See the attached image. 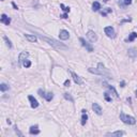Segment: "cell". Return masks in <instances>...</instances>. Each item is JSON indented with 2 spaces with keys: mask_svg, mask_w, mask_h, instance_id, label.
<instances>
[{
  "mask_svg": "<svg viewBox=\"0 0 137 137\" xmlns=\"http://www.w3.org/2000/svg\"><path fill=\"white\" fill-rule=\"evenodd\" d=\"M120 119L122 120V122L126 123V124H135V123H136V120H135L134 117L128 116V115H125L124 113L120 114Z\"/></svg>",
  "mask_w": 137,
  "mask_h": 137,
  "instance_id": "cell-1",
  "label": "cell"
},
{
  "mask_svg": "<svg viewBox=\"0 0 137 137\" xmlns=\"http://www.w3.org/2000/svg\"><path fill=\"white\" fill-rule=\"evenodd\" d=\"M43 40H45L46 42H48L50 45H53V46H55V47H57V48H67L64 45H62V44H60V43H58L57 41H55V40H50V39H48V38H45V37H41Z\"/></svg>",
  "mask_w": 137,
  "mask_h": 137,
  "instance_id": "cell-2",
  "label": "cell"
},
{
  "mask_svg": "<svg viewBox=\"0 0 137 137\" xmlns=\"http://www.w3.org/2000/svg\"><path fill=\"white\" fill-rule=\"evenodd\" d=\"M38 93L40 94V95H41L42 97H45V100H46V101H48V102L53 100V97H54V94L51 93V92L45 93V91H44V90H42V89H40V90H39V91H38Z\"/></svg>",
  "mask_w": 137,
  "mask_h": 137,
  "instance_id": "cell-3",
  "label": "cell"
},
{
  "mask_svg": "<svg viewBox=\"0 0 137 137\" xmlns=\"http://www.w3.org/2000/svg\"><path fill=\"white\" fill-rule=\"evenodd\" d=\"M104 31H105V33L107 34V37L109 38H115L116 34H115V30H114L113 27H106L104 29Z\"/></svg>",
  "mask_w": 137,
  "mask_h": 137,
  "instance_id": "cell-4",
  "label": "cell"
},
{
  "mask_svg": "<svg viewBox=\"0 0 137 137\" xmlns=\"http://www.w3.org/2000/svg\"><path fill=\"white\" fill-rule=\"evenodd\" d=\"M79 41H80V43H81V45H83V46H84V47H86V48H87V50H88V51H90V53H91V51H93V47H92V46H91V45H90V44H88V43H87V42H86V40H85V39H83V38H80V39H79Z\"/></svg>",
  "mask_w": 137,
  "mask_h": 137,
  "instance_id": "cell-5",
  "label": "cell"
},
{
  "mask_svg": "<svg viewBox=\"0 0 137 137\" xmlns=\"http://www.w3.org/2000/svg\"><path fill=\"white\" fill-rule=\"evenodd\" d=\"M87 38L89 39V40L91 42H96L97 41V37H96V34L94 33L93 31H88V33H87Z\"/></svg>",
  "mask_w": 137,
  "mask_h": 137,
  "instance_id": "cell-6",
  "label": "cell"
},
{
  "mask_svg": "<svg viewBox=\"0 0 137 137\" xmlns=\"http://www.w3.org/2000/svg\"><path fill=\"white\" fill-rule=\"evenodd\" d=\"M92 108H93L94 112H95V114H97V115H102V108H101V106L97 103L92 104Z\"/></svg>",
  "mask_w": 137,
  "mask_h": 137,
  "instance_id": "cell-7",
  "label": "cell"
},
{
  "mask_svg": "<svg viewBox=\"0 0 137 137\" xmlns=\"http://www.w3.org/2000/svg\"><path fill=\"white\" fill-rule=\"evenodd\" d=\"M28 99H29V101H30V103H31V107H32V108H37V107L39 106V102L32 95H29Z\"/></svg>",
  "mask_w": 137,
  "mask_h": 137,
  "instance_id": "cell-8",
  "label": "cell"
},
{
  "mask_svg": "<svg viewBox=\"0 0 137 137\" xmlns=\"http://www.w3.org/2000/svg\"><path fill=\"white\" fill-rule=\"evenodd\" d=\"M59 37H60L61 40H68V39L70 38V33H68L67 30H61Z\"/></svg>",
  "mask_w": 137,
  "mask_h": 137,
  "instance_id": "cell-9",
  "label": "cell"
},
{
  "mask_svg": "<svg viewBox=\"0 0 137 137\" xmlns=\"http://www.w3.org/2000/svg\"><path fill=\"white\" fill-rule=\"evenodd\" d=\"M72 76H73V79H74V81H75L76 84H78V85H83V79H81V78L78 76L76 73L72 72Z\"/></svg>",
  "mask_w": 137,
  "mask_h": 137,
  "instance_id": "cell-10",
  "label": "cell"
},
{
  "mask_svg": "<svg viewBox=\"0 0 137 137\" xmlns=\"http://www.w3.org/2000/svg\"><path fill=\"white\" fill-rule=\"evenodd\" d=\"M0 22H1L2 24H4V25H10V23H11V19H10L5 14H2L1 15V18H0Z\"/></svg>",
  "mask_w": 137,
  "mask_h": 137,
  "instance_id": "cell-11",
  "label": "cell"
},
{
  "mask_svg": "<svg viewBox=\"0 0 137 137\" xmlns=\"http://www.w3.org/2000/svg\"><path fill=\"white\" fill-rule=\"evenodd\" d=\"M29 132H30V134H32V135H38L39 133H40V130H39L38 125H33V126H31V128H30Z\"/></svg>",
  "mask_w": 137,
  "mask_h": 137,
  "instance_id": "cell-12",
  "label": "cell"
},
{
  "mask_svg": "<svg viewBox=\"0 0 137 137\" xmlns=\"http://www.w3.org/2000/svg\"><path fill=\"white\" fill-rule=\"evenodd\" d=\"M103 85H104V86H105V87H107V88H108V89H109L110 91H113V93L115 94V96H116V97H118V93H117L116 89H115V88H114L113 86H110V85H108L107 83H105V81H104V83H103Z\"/></svg>",
  "mask_w": 137,
  "mask_h": 137,
  "instance_id": "cell-13",
  "label": "cell"
},
{
  "mask_svg": "<svg viewBox=\"0 0 137 137\" xmlns=\"http://www.w3.org/2000/svg\"><path fill=\"white\" fill-rule=\"evenodd\" d=\"M28 53H26V51H24V53H22L21 55H19V62H24V61L26 60V58L28 57Z\"/></svg>",
  "mask_w": 137,
  "mask_h": 137,
  "instance_id": "cell-14",
  "label": "cell"
},
{
  "mask_svg": "<svg viewBox=\"0 0 137 137\" xmlns=\"http://www.w3.org/2000/svg\"><path fill=\"white\" fill-rule=\"evenodd\" d=\"M136 38H137V33H136V32H132V33L129 35V38L126 39V41H128V42H132V41H134Z\"/></svg>",
  "mask_w": 137,
  "mask_h": 137,
  "instance_id": "cell-15",
  "label": "cell"
},
{
  "mask_svg": "<svg viewBox=\"0 0 137 137\" xmlns=\"http://www.w3.org/2000/svg\"><path fill=\"white\" fill-rule=\"evenodd\" d=\"M124 135V132H121V131H118V132H114V133H108L107 136H122Z\"/></svg>",
  "mask_w": 137,
  "mask_h": 137,
  "instance_id": "cell-16",
  "label": "cell"
},
{
  "mask_svg": "<svg viewBox=\"0 0 137 137\" xmlns=\"http://www.w3.org/2000/svg\"><path fill=\"white\" fill-rule=\"evenodd\" d=\"M26 39L29 41V42H35L37 41V37H34V35H30V34H25Z\"/></svg>",
  "mask_w": 137,
  "mask_h": 137,
  "instance_id": "cell-17",
  "label": "cell"
},
{
  "mask_svg": "<svg viewBox=\"0 0 137 137\" xmlns=\"http://www.w3.org/2000/svg\"><path fill=\"white\" fill-rule=\"evenodd\" d=\"M87 120H88V116H87L86 112H84V113H83V117H81V124H83V125L86 124Z\"/></svg>",
  "mask_w": 137,
  "mask_h": 137,
  "instance_id": "cell-18",
  "label": "cell"
},
{
  "mask_svg": "<svg viewBox=\"0 0 137 137\" xmlns=\"http://www.w3.org/2000/svg\"><path fill=\"white\" fill-rule=\"evenodd\" d=\"M92 8H93V11H99V10L101 9V4L97 1H95L93 3V5H92Z\"/></svg>",
  "mask_w": 137,
  "mask_h": 137,
  "instance_id": "cell-19",
  "label": "cell"
},
{
  "mask_svg": "<svg viewBox=\"0 0 137 137\" xmlns=\"http://www.w3.org/2000/svg\"><path fill=\"white\" fill-rule=\"evenodd\" d=\"M0 90H1L2 92H4V91L9 90V86H8V85H5V84H1V85H0Z\"/></svg>",
  "mask_w": 137,
  "mask_h": 137,
  "instance_id": "cell-20",
  "label": "cell"
},
{
  "mask_svg": "<svg viewBox=\"0 0 137 137\" xmlns=\"http://www.w3.org/2000/svg\"><path fill=\"white\" fill-rule=\"evenodd\" d=\"M3 39H4V41H5V43H6V45H8V46L11 48L12 47V44H11V41L9 40L8 39V37H3Z\"/></svg>",
  "mask_w": 137,
  "mask_h": 137,
  "instance_id": "cell-21",
  "label": "cell"
},
{
  "mask_svg": "<svg viewBox=\"0 0 137 137\" xmlns=\"http://www.w3.org/2000/svg\"><path fill=\"white\" fill-rule=\"evenodd\" d=\"M23 66H24L25 68H29V67L31 66V62L29 60H25L24 62H23Z\"/></svg>",
  "mask_w": 137,
  "mask_h": 137,
  "instance_id": "cell-22",
  "label": "cell"
},
{
  "mask_svg": "<svg viewBox=\"0 0 137 137\" xmlns=\"http://www.w3.org/2000/svg\"><path fill=\"white\" fill-rule=\"evenodd\" d=\"M60 6L62 8V10H63V11L66 12V13H68V12H70V8H67V6H64V4H62V3L60 4Z\"/></svg>",
  "mask_w": 137,
  "mask_h": 137,
  "instance_id": "cell-23",
  "label": "cell"
},
{
  "mask_svg": "<svg viewBox=\"0 0 137 137\" xmlns=\"http://www.w3.org/2000/svg\"><path fill=\"white\" fill-rule=\"evenodd\" d=\"M109 12H112V9H108V8H107V9H105V10H104V11L102 12V15H103V16H106V14H107V13H109Z\"/></svg>",
  "mask_w": 137,
  "mask_h": 137,
  "instance_id": "cell-24",
  "label": "cell"
},
{
  "mask_svg": "<svg viewBox=\"0 0 137 137\" xmlns=\"http://www.w3.org/2000/svg\"><path fill=\"white\" fill-rule=\"evenodd\" d=\"M64 97H66L67 100H70L71 102H73V99H72L71 95H68V93H64Z\"/></svg>",
  "mask_w": 137,
  "mask_h": 137,
  "instance_id": "cell-25",
  "label": "cell"
},
{
  "mask_svg": "<svg viewBox=\"0 0 137 137\" xmlns=\"http://www.w3.org/2000/svg\"><path fill=\"white\" fill-rule=\"evenodd\" d=\"M105 100H106V101H108V102H110V101H112V97H109L108 93H105Z\"/></svg>",
  "mask_w": 137,
  "mask_h": 137,
  "instance_id": "cell-26",
  "label": "cell"
},
{
  "mask_svg": "<svg viewBox=\"0 0 137 137\" xmlns=\"http://www.w3.org/2000/svg\"><path fill=\"white\" fill-rule=\"evenodd\" d=\"M64 86H66V87H68V86H70V80L67 79L66 81H64Z\"/></svg>",
  "mask_w": 137,
  "mask_h": 137,
  "instance_id": "cell-27",
  "label": "cell"
},
{
  "mask_svg": "<svg viewBox=\"0 0 137 137\" xmlns=\"http://www.w3.org/2000/svg\"><path fill=\"white\" fill-rule=\"evenodd\" d=\"M131 3H132V0H124V4H126V5L131 4Z\"/></svg>",
  "mask_w": 137,
  "mask_h": 137,
  "instance_id": "cell-28",
  "label": "cell"
},
{
  "mask_svg": "<svg viewBox=\"0 0 137 137\" xmlns=\"http://www.w3.org/2000/svg\"><path fill=\"white\" fill-rule=\"evenodd\" d=\"M61 17H62V18H68V14L66 13V14H63L62 16H61Z\"/></svg>",
  "mask_w": 137,
  "mask_h": 137,
  "instance_id": "cell-29",
  "label": "cell"
},
{
  "mask_svg": "<svg viewBox=\"0 0 137 137\" xmlns=\"http://www.w3.org/2000/svg\"><path fill=\"white\" fill-rule=\"evenodd\" d=\"M12 5H13V6H14V9H16V10H17V6H16V4H15V3H14V2H12Z\"/></svg>",
  "mask_w": 137,
  "mask_h": 137,
  "instance_id": "cell-30",
  "label": "cell"
},
{
  "mask_svg": "<svg viewBox=\"0 0 137 137\" xmlns=\"http://www.w3.org/2000/svg\"><path fill=\"white\" fill-rule=\"evenodd\" d=\"M103 1H105V2H107V1H108V0H103Z\"/></svg>",
  "mask_w": 137,
  "mask_h": 137,
  "instance_id": "cell-31",
  "label": "cell"
},
{
  "mask_svg": "<svg viewBox=\"0 0 137 137\" xmlns=\"http://www.w3.org/2000/svg\"><path fill=\"white\" fill-rule=\"evenodd\" d=\"M136 96H137V90H136Z\"/></svg>",
  "mask_w": 137,
  "mask_h": 137,
  "instance_id": "cell-32",
  "label": "cell"
},
{
  "mask_svg": "<svg viewBox=\"0 0 137 137\" xmlns=\"http://www.w3.org/2000/svg\"><path fill=\"white\" fill-rule=\"evenodd\" d=\"M1 1H3V0H1Z\"/></svg>",
  "mask_w": 137,
  "mask_h": 137,
  "instance_id": "cell-33",
  "label": "cell"
}]
</instances>
